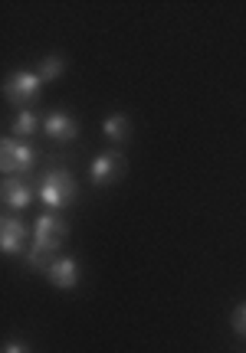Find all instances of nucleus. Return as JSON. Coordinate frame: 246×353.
<instances>
[{
	"instance_id": "nucleus-1",
	"label": "nucleus",
	"mask_w": 246,
	"mask_h": 353,
	"mask_svg": "<svg viewBox=\"0 0 246 353\" xmlns=\"http://www.w3.org/2000/svg\"><path fill=\"white\" fill-rule=\"evenodd\" d=\"M66 236H69V223H66L59 213H46L33 223V249L26 252V265L33 272H50V265L59 259V249H63Z\"/></svg>"
},
{
	"instance_id": "nucleus-2",
	"label": "nucleus",
	"mask_w": 246,
	"mask_h": 353,
	"mask_svg": "<svg viewBox=\"0 0 246 353\" xmlns=\"http://www.w3.org/2000/svg\"><path fill=\"white\" fill-rule=\"evenodd\" d=\"M39 203L50 210V213H59V210H66V206H73L76 203V180H73V174L69 170H63V167H53V170H46V174L39 176Z\"/></svg>"
},
{
	"instance_id": "nucleus-3",
	"label": "nucleus",
	"mask_w": 246,
	"mask_h": 353,
	"mask_svg": "<svg viewBox=\"0 0 246 353\" xmlns=\"http://www.w3.org/2000/svg\"><path fill=\"white\" fill-rule=\"evenodd\" d=\"M43 79H39L37 69H17L7 82H3V95H7V101L10 105H17V108H30L33 101L43 95Z\"/></svg>"
},
{
	"instance_id": "nucleus-4",
	"label": "nucleus",
	"mask_w": 246,
	"mask_h": 353,
	"mask_svg": "<svg viewBox=\"0 0 246 353\" xmlns=\"http://www.w3.org/2000/svg\"><path fill=\"white\" fill-rule=\"evenodd\" d=\"M33 164H37V151L30 144H23L20 138L0 141V170L7 176H23Z\"/></svg>"
},
{
	"instance_id": "nucleus-5",
	"label": "nucleus",
	"mask_w": 246,
	"mask_h": 353,
	"mask_svg": "<svg viewBox=\"0 0 246 353\" xmlns=\"http://www.w3.org/2000/svg\"><path fill=\"white\" fill-rule=\"evenodd\" d=\"M125 170H129V161H125V154L122 151H102L95 161L89 164V183L92 187H112V183H118L122 176H125Z\"/></svg>"
},
{
	"instance_id": "nucleus-6",
	"label": "nucleus",
	"mask_w": 246,
	"mask_h": 353,
	"mask_svg": "<svg viewBox=\"0 0 246 353\" xmlns=\"http://www.w3.org/2000/svg\"><path fill=\"white\" fill-rule=\"evenodd\" d=\"M0 193H3V203H7L10 210H30V203L39 200L33 180H26V176H7Z\"/></svg>"
},
{
	"instance_id": "nucleus-7",
	"label": "nucleus",
	"mask_w": 246,
	"mask_h": 353,
	"mask_svg": "<svg viewBox=\"0 0 246 353\" xmlns=\"http://www.w3.org/2000/svg\"><path fill=\"white\" fill-rule=\"evenodd\" d=\"M26 239H30V232H26L23 219H17V216L0 219V249H3V255H20L26 249Z\"/></svg>"
},
{
	"instance_id": "nucleus-8",
	"label": "nucleus",
	"mask_w": 246,
	"mask_h": 353,
	"mask_svg": "<svg viewBox=\"0 0 246 353\" xmlns=\"http://www.w3.org/2000/svg\"><path fill=\"white\" fill-rule=\"evenodd\" d=\"M43 134L50 141H56V144H69V141H76L79 125L69 112H50L43 118Z\"/></svg>"
},
{
	"instance_id": "nucleus-9",
	"label": "nucleus",
	"mask_w": 246,
	"mask_h": 353,
	"mask_svg": "<svg viewBox=\"0 0 246 353\" xmlns=\"http://www.w3.org/2000/svg\"><path fill=\"white\" fill-rule=\"evenodd\" d=\"M46 281H50L53 288H63V291L76 288V285H79V262L73 259V255H59V259L50 265Z\"/></svg>"
},
{
	"instance_id": "nucleus-10",
	"label": "nucleus",
	"mask_w": 246,
	"mask_h": 353,
	"mask_svg": "<svg viewBox=\"0 0 246 353\" xmlns=\"http://www.w3.org/2000/svg\"><path fill=\"white\" fill-rule=\"evenodd\" d=\"M102 134L112 144H125L131 134V121H129V114H122V112H112L108 118L102 121Z\"/></svg>"
},
{
	"instance_id": "nucleus-11",
	"label": "nucleus",
	"mask_w": 246,
	"mask_h": 353,
	"mask_svg": "<svg viewBox=\"0 0 246 353\" xmlns=\"http://www.w3.org/2000/svg\"><path fill=\"white\" fill-rule=\"evenodd\" d=\"M39 128H43V121H39V114L33 112V108H26V112H20L17 118H13V125H10V138H33Z\"/></svg>"
},
{
	"instance_id": "nucleus-12",
	"label": "nucleus",
	"mask_w": 246,
	"mask_h": 353,
	"mask_svg": "<svg viewBox=\"0 0 246 353\" xmlns=\"http://www.w3.org/2000/svg\"><path fill=\"white\" fill-rule=\"evenodd\" d=\"M37 72L43 82H53V79H59L66 72V59L63 56H46V59L37 65Z\"/></svg>"
},
{
	"instance_id": "nucleus-13",
	"label": "nucleus",
	"mask_w": 246,
	"mask_h": 353,
	"mask_svg": "<svg viewBox=\"0 0 246 353\" xmlns=\"http://www.w3.org/2000/svg\"><path fill=\"white\" fill-rule=\"evenodd\" d=\"M230 324H234V330L240 334V337H246V304H240L234 311V317H230Z\"/></svg>"
},
{
	"instance_id": "nucleus-14",
	"label": "nucleus",
	"mask_w": 246,
	"mask_h": 353,
	"mask_svg": "<svg viewBox=\"0 0 246 353\" xmlns=\"http://www.w3.org/2000/svg\"><path fill=\"white\" fill-rule=\"evenodd\" d=\"M3 353H33V347L23 341H7L3 343Z\"/></svg>"
}]
</instances>
